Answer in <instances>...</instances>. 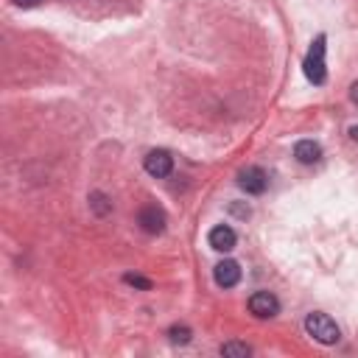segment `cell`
Here are the masks:
<instances>
[{
    "instance_id": "1",
    "label": "cell",
    "mask_w": 358,
    "mask_h": 358,
    "mask_svg": "<svg viewBox=\"0 0 358 358\" xmlns=\"http://www.w3.org/2000/svg\"><path fill=\"white\" fill-rule=\"evenodd\" d=\"M302 70H305V78L310 84H324L327 78V67H324V34H319L313 42H310V50L302 62Z\"/></svg>"
},
{
    "instance_id": "2",
    "label": "cell",
    "mask_w": 358,
    "mask_h": 358,
    "mask_svg": "<svg viewBox=\"0 0 358 358\" xmlns=\"http://www.w3.org/2000/svg\"><path fill=\"white\" fill-rule=\"evenodd\" d=\"M305 330H308V336H313L319 344H336L338 338H341V330H338V324L327 316V313H308V319H305Z\"/></svg>"
},
{
    "instance_id": "3",
    "label": "cell",
    "mask_w": 358,
    "mask_h": 358,
    "mask_svg": "<svg viewBox=\"0 0 358 358\" xmlns=\"http://www.w3.org/2000/svg\"><path fill=\"white\" fill-rule=\"evenodd\" d=\"M137 224H140L148 235H159V232L165 229L168 218H165V210H162V207H157V204H145V207L137 213Z\"/></svg>"
},
{
    "instance_id": "4",
    "label": "cell",
    "mask_w": 358,
    "mask_h": 358,
    "mask_svg": "<svg viewBox=\"0 0 358 358\" xmlns=\"http://www.w3.org/2000/svg\"><path fill=\"white\" fill-rule=\"evenodd\" d=\"M249 310L257 316V319H268V316H277L280 313V299L268 291H255L249 296Z\"/></svg>"
},
{
    "instance_id": "5",
    "label": "cell",
    "mask_w": 358,
    "mask_h": 358,
    "mask_svg": "<svg viewBox=\"0 0 358 358\" xmlns=\"http://www.w3.org/2000/svg\"><path fill=\"white\" fill-rule=\"evenodd\" d=\"M145 171L154 176V179H162V176H168L171 171H173V157L165 151V148H154V151H148L145 154Z\"/></svg>"
},
{
    "instance_id": "6",
    "label": "cell",
    "mask_w": 358,
    "mask_h": 358,
    "mask_svg": "<svg viewBox=\"0 0 358 358\" xmlns=\"http://www.w3.org/2000/svg\"><path fill=\"white\" fill-rule=\"evenodd\" d=\"M238 185H241V190H246V193H252V196H260V193L266 190L268 179H266L263 168L249 165V168H243V171L238 173Z\"/></svg>"
},
{
    "instance_id": "7",
    "label": "cell",
    "mask_w": 358,
    "mask_h": 358,
    "mask_svg": "<svg viewBox=\"0 0 358 358\" xmlns=\"http://www.w3.org/2000/svg\"><path fill=\"white\" fill-rule=\"evenodd\" d=\"M207 241H210V246H213L215 252H232V249H235V243H238V235H235V229H232V227L221 224V227H213V229H210Z\"/></svg>"
},
{
    "instance_id": "8",
    "label": "cell",
    "mask_w": 358,
    "mask_h": 358,
    "mask_svg": "<svg viewBox=\"0 0 358 358\" xmlns=\"http://www.w3.org/2000/svg\"><path fill=\"white\" fill-rule=\"evenodd\" d=\"M213 277H215V282H218L221 288H232V285H238V280H241V266H238L235 260H221V263L213 268Z\"/></svg>"
},
{
    "instance_id": "9",
    "label": "cell",
    "mask_w": 358,
    "mask_h": 358,
    "mask_svg": "<svg viewBox=\"0 0 358 358\" xmlns=\"http://www.w3.org/2000/svg\"><path fill=\"white\" fill-rule=\"evenodd\" d=\"M294 157H296L302 165H313V162L322 159V145L313 143V140H299V143L294 145Z\"/></svg>"
},
{
    "instance_id": "10",
    "label": "cell",
    "mask_w": 358,
    "mask_h": 358,
    "mask_svg": "<svg viewBox=\"0 0 358 358\" xmlns=\"http://www.w3.org/2000/svg\"><path fill=\"white\" fill-rule=\"evenodd\" d=\"M168 336H171L173 344H187V341H190V327H185V324H173V327L168 330Z\"/></svg>"
},
{
    "instance_id": "11",
    "label": "cell",
    "mask_w": 358,
    "mask_h": 358,
    "mask_svg": "<svg viewBox=\"0 0 358 358\" xmlns=\"http://www.w3.org/2000/svg\"><path fill=\"white\" fill-rule=\"evenodd\" d=\"M221 352H224V355H249L252 350H249L246 344H238V341H229V344H224V347H221Z\"/></svg>"
},
{
    "instance_id": "12",
    "label": "cell",
    "mask_w": 358,
    "mask_h": 358,
    "mask_svg": "<svg viewBox=\"0 0 358 358\" xmlns=\"http://www.w3.org/2000/svg\"><path fill=\"white\" fill-rule=\"evenodd\" d=\"M123 280H126L129 285H134V288H143V291L151 288V280H145V277H140V274H126Z\"/></svg>"
},
{
    "instance_id": "13",
    "label": "cell",
    "mask_w": 358,
    "mask_h": 358,
    "mask_svg": "<svg viewBox=\"0 0 358 358\" xmlns=\"http://www.w3.org/2000/svg\"><path fill=\"white\" fill-rule=\"evenodd\" d=\"M350 101L358 106V81H352V87H350Z\"/></svg>"
},
{
    "instance_id": "14",
    "label": "cell",
    "mask_w": 358,
    "mask_h": 358,
    "mask_svg": "<svg viewBox=\"0 0 358 358\" xmlns=\"http://www.w3.org/2000/svg\"><path fill=\"white\" fill-rule=\"evenodd\" d=\"M17 6H22V8H34V6H39L42 0H14Z\"/></svg>"
},
{
    "instance_id": "15",
    "label": "cell",
    "mask_w": 358,
    "mask_h": 358,
    "mask_svg": "<svg viewBox=\"0 0 358 358\" xmlns=\"http://www.w3.org/2000/svg\"><path fill=\"white\" fill-rule=\"evenodd\" d=\"M350 137H352V140H358V126H350Z\"/></svg>"
}]
</instances>
